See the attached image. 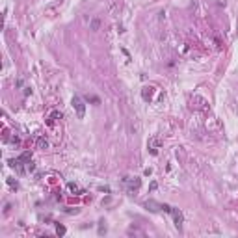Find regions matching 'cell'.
<instances>
[{
    "label": "cell",
    "mask_w": 238,
    "mask_h": 238,
    "mask_svg": "<svg viewBox=\"0 0 238 238\" xmlns=\"http://www.w3.org/2000/svg\"><path fill=\"white\" fill-rule=\"evenodd\" d=\"M71 104H73L74 112H77V117L78 119H84V115H86V104H84V100L80 99L78 95H74L73 100H71Z\"/></svg>",
    "instance_id": "1"
},
{
    "label": "cell",
    "mask_w": 238,
    "mask_h": 238,
    "mask_svg": "<svg viewBox=\"0 0 238 238\" xmlns=\"http://www.w3.org/2000/svg\"><path fill=\"white\" fill-rule=\"evenodd\" d=\"M160 145H162V140L158 138V136H153V138L147 141V149H149V153H151V154H158Z\"/></svg>",
    "instance_id": "2"
},
{
    "label": "cell",
    "mask_w": 238,
    "mask_h": 238,
    "mask_svg": "<svg viewBox=\"0 0 238 238\" xmlns=\"http://www.w3.org/2000/svg\"><path fill=\"white\" fill-rule=\"evenodd\" d=\"M123 182H125L126 186H128V192H130V194H134V192H138L140 184H141L138 177H134V179H132V177H125V179H123Z\"/></svg>",
    "instance_id": "3"
},
{
    "label": "cell",
    "mask_w": 238,
    "mask_h": 238,
    "mask_svg": "<svg viewBox=\"0 0 238 238\" xmlns=\"http://www.w3.org/2000/svg\"><path fill=\"white\" fill-rule=\"evenodd\" d=\"M171 216H173V220H175V225L180 229V225H182V214H180V210H177V209H171L169 212Z\"/></svg>",
    "instance_id": "4"
},
{
    "label": "cell",
    "mask_w": 238,
    "mask_h": 238,
    "mask_svg": "<svg viewBox=\"0 0 238 238\" xmlns=\"http://www.w3.org/2000/svg\"><path fill=\"white\" fill-rule=\"evenodd\" d=\"M35 143H37V149H47V147H48V141H47V138H45V136H39Z\"/></svg>",
    "instance_id": "5"
},
{
    "label": "cell",
    "mask_w": 238,
    "mask_h": 238,
    "mask_svg": "<svg viewBox=\"0 0 238 238\" xmlns=\"http://www.w3.org/2000/svg\"><path fill=\"white\" fill-rule=\"evenodd\" d=\"M145 206H147L149 210H153V212H156V210H160V209H162V205L154 203V201H147V203H145Z\"/></svg>",
    "instance_id": "6"
},
{
    "label": "cell",
    "mask_w": 238,
    "mask_h": 238,
    "mask_svg": "<svg viewBox=\"0 0 238 238\" xmlns=\"http://www.w3.org/2000/svg\"><path fill=\"white\" fill-rule=\"evenodd\" d=\"M151 95H153V88H143V91H141V97H143L145 100H149Z\"/></svg>",
    "instance_id": "7"
},
{
    "label": "cell",
    "mask_w": 238,
    "mask_h": 238,
    "mask_svg": "<svg viewBox=\"0 0 238 238\" xmlns=\"http://www.w3.org/2000/svg\"><path fill=\"white\" fill-rule=\"evenodd\" d=\"M56 232H58V234H60V236H63V234H65V227H63V225H60V223H58V225H56Z\"/></svg>",
    "instance_id": "8"
},
{
    "label": "cell",
    "mask_w": 238,
    "mask_h": 238,
    "mask_svg": "<svg viewBox=\"0 0 238 238\" xmlns=\"http://www.w3.org/2000/svg\"><path fill=\"white\" fill-rule=\"evenodd\" d=\"M69 188H71V190H73V192H80V188H78V186H77V184H73V182H69Z\"/></svg>",
    "instance_id": "9"
},
{
    "label": "cell",
    "mask_w": 238,
    "mask_h": 238,
    "mask_svg": "<svg viewBox=\"0 0 238 238\" xmlns=\"http://www.w3.org/2000/svg\"><path fill=\"white\" fill-rule=\"evenodd\" d=\"M91 28H93V30H97V28H99V21H97V19H95V21L91 22Z\"/></svg>",
    "instance_id": "10"
}]
</instances>
